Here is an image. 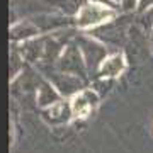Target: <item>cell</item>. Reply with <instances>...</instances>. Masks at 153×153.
Segmentation results:
<instances>
[{"label": "cell", "instance_id": "1", "mask_svg": "<svg viewBox=\"0 0 153 153\" xmlns=\"http://www.w3.org/2000/svg\"><path fill=\"white\" fill-rule=\"evenodd\" d=\"M111 17H114L112 9L97 5V4H87L78 10L75 24L78 27H97L104 21H109Z\"/></svg>", "mask_w": 153, "mask_h": 153}, {"label": "cell", "instance_id": "2", "mask_svg": "<svg viewBox=\"0 0 153 153\" xmlns=\"http://www.w3.org/2000/svg\"><path fill=\"white\" fill-rule=\"evenodd\" d=\"M100 95L97 90L94 88H83L80 92L71 97V111H73V117H83L88 116V112H92L94 107L99 104Z\"/></svg>", "mask_w": 153, "mask_h": 153}, {"label": "cell", "instance_id": "3", "mask_svg": "<svg viewBox=\"0 0 153 153\" xmlns=\"http://www.w3.org/2000/svg\"><path fill=\"white\" fill-rule=\"evenodd\" d=\"M49 82L55 85V88L60 92L61 97H73L80 90H83L82 82L75 75H68V73H61V71L58 75L49 76Z\"/></svg>", "mask_w": 153, "mask_h": 153}, {"label": "cell", "instance_id": "4", "mask_svg": "<svg viewBox=\"0 0 153 153\" xmlns=\"http://www.w3.org/2000/svg\"><path fill=\"white\" fill-rule=\"evenodd\" d=\"M56 66L61 73H68V75H83V70H85L83 58L73 48H70L63 56H60V61Z\"/></svg>", "mask_w": 153, "mask_h": 153}, {"label": "cell", "instance_id": "5", "mask_svg": "<svg viewBox=\"0 0 153 153\" xmlns=\"http://www.w3.org/2000/svg\"><path fill=\"white\" fill-rule=\"evenodd\" d=\"M71 117H73V111L70 100H60L44 111V119L49 121L51 124H65Z\"/></svg>", "mask_w": 153, "mask_h": 153}, {"label": "cell", "instance_id": "6", "mask_svg": "<svg viewBox=\"0 0 153 153\" xmlns=\"http://www.w3.org/2000/svg\"><path fill=\"white\" fill-rule=\"evenodd\" d=\"M124 68H126L124 56L121 55V53H117V55H112L109 58H105V61L99 68V75L102 76V78H114L119 73H123Z\"/></svg>", "mask_w": 153, "mask_h": 153}, {"label": "cell", "instance_id": "7", "mask_svg": "<svg viewBox=\"0 0 153 153\" xmlns=\"http://www.w3.org/2000/svg\"><path fill=\"white\" fill-rule=\"evenodd\" d=\"M60 92L55 88V85L51 82H44L39 85L38 88V105L43 109H48L51 105H55L56 102H60Z\"/></svg>", "mask_w": 153, "mask_h": 153}, {"label": "cell", "instance_id": "8", "mask_svg": "<svg viewBox=\"0 0 153 153\" xmlns=\"http://www.w3.org/2000/svg\"><path fill=\"white\" fill-rule=\"evenodd\" d=\"M36 34H38V27H36L34 24L24 22V24H19L17 27H12L10 38L16 39V41H24V39H31L33 36H36Z\"/></svg>", "mask_w": 153, "mask_h": 153}, {"label": "cell", "instance_id": "9", "mask_svg": "<svg viewBox=\"0 0 153 153\" xmlns=\"http://www.w3.org/2000/svg\"><path fill=\"white\" fill-rule=\"evenodd\" d=\"M90 4H97V5L107 7V9H114V7H116L114 0H90Z\"/></svg>", "mask_w": 153, "mask_h": 153}, {"label": "cell", "instance_id": "10", "mask_svg": "<svg viewBox=\"0 0 153 153\" xmlns=\"http://www.w3.org/2000/svg\"><path fill=\"white\" fill-rule=\"evenodd\" d=\"M136 5H140V0H123V7L126 10H133Z\"/></svg>", "mask_w": 153, "mask_h": 153}, {"label": "cell", "instance_id": "11", "mask_svg": "<svg viewBox=\"0 0 153 153\" xmlns=\"http://www.w3.org/2000/svg\"><path fill=\"white\" fill-rule=\"evenodd\" d=\"M140 5H141V9H146V7L153 5V0H140Z\"/></svg>", "mask_w": 153, "mask_h": 153}, {"label": "cell", "instance_id": "12", "mask_svg": "<svg viewBox=\"0 0 153 153\" xmlns=\"http://www.w3.org/2000/svg\"><path fill=\"white\" fill-rule=\"evenodd\" d=\"M114 2H117V0H114Z\"/></svg>", "mask_w": 153, "mask_h": 153}]
</instances>
